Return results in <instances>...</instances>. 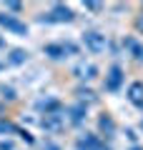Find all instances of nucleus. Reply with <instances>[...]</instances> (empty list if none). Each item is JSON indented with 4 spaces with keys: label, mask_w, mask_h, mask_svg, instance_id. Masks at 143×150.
I'll list each match as a JSON object with an SVG mask.
<instances>
[{
    "label": "nucleus",
    "mask_w": 143,
    "mask_h": 150,
    "mask_svg": "<svg viewBox=\"0 0 143 150\" xmlns=\"http://www.w3.org/2000/svg\"><path fill=\"white\" fill-rule=\"evenodd\" d=\"M83 43H85V48H88L90 53H103V50L108 48L106 35H101V33H95V30L85 33V35H83Z\"/></svg>",
    "instance_id": "1"
},
{
    "label": "nucleus",
    "mask_w": 143,
    "mask_h": 150,
    "mask_svg": "<svg viewBox=\"0 0 143 150\" xmlns=\"http://www.w3.org/2000/svg\"><path fill=\"white\" fill-rule=\"evenodd\" d=\"M75 150H111L101 138H95V135H85L75 143Z\"/></svg>",
    "instance_id": "2"
},
{
    "label": "nucleus",
    "mask_w": 143,
    "mask_h": 150,
    "mask_svg": "<svg viewBox=\"0 0 143 150\" xmlns=\"http://www.w3.org/2000/svg\"><path fill=\"white\" fill-rule=\"evenodd\" d=\"M65 53H70V55H75L78 53V48H75L73 43H58V45H45V55H50V58H63Z\"/></svg>",
    "instance_id": "3"
},
{
    "label": "nucleus",
    "mask_w": 143,
    "mask_h": 150,
    "mask_svg": "<svg viewBox=\"0 0 143 150\" xmlns=\"http://www.w3.org/2000/svg\"><path fill=\"white\" fill-rule=\"evenodd\" d=\"M45 23H70L73 20V13H70V8H65V5H55L53 8V13L48 18H43Z\"/></svg>",
    "instance_id": "4"
},
{
    "label": "nucleus",
    "mask_w": 143,
    "mask_h": 150,
    "mask_svg": "<svg viewBox=\"0 0 143 150\" xmlns=\"http://www.w3.org/2000/svg\"><path fill=\"white\" fill-rule=\"evenodd\" d=\"M121 83H123V70L118 68V65H113L111 73H108V78H106V90L116 93L118 88H121Z\"/></svg>",
    "instance_id": "5"
},
{
    "label": "nucleus",
    "mask_w": 143,
    "mask_h": 150,
    "mask_svg": "<svg viewBox=\"0 0 143 150\" xmlns=\"http://www.w3.org/2000/svg\"><path fill=\"white\" fill-rule=\"evenodd\" d=\"M43 130H48V133H58L60 128H63V115L60 112H53V115H45V118L40 120Z\"/></svg>",
    "instance_id": "6"
},
{
    "label": "nucleus",
    "mask_w": 143,
    "mask_h": 150,
    "mask_svg": "<svg viewBox=\"0 0 143 150\" xmlns=\"http://www.w3.org/2000/svg\"><path fill=\"white\" fill-rule=\"evenodd\" d=\"M0 25L5 28V30H13V33H28V28L23 25L20 20H18V18H13V15H0Z\"/></svg>",
    "instance_id": "7"
},
{
    "label": "nucleus",
    "mask_w": 143,
    "mask_h": 150,
    "mask_svg": "<svg viewBox=\"0 0 143 150\" xmlns=\"http://www.w3.org/2000/svg\"><path fill=\"white\" fill-rule=\"evenodd\" d=\"M128 100H131L133 105L143 108V83H133V85L128 88Z\"/></svg>",
    "instance_id": "8"
},
{
    "label": "nucleus",
    "mask_w": 143,
    "mask_h": 150,
    "mask_svg": "<svg viewBox=\"0 0 143 150\" xmlns=\"http://www.w3.org/2000/svg\"><path fill=\"white\" fill-rule=\"evenodd\" d=\"M123 45H126V48L136 55V60H143V45H138L136 40H131V38H128V40H123Z\"/></svg>",
    "instance_id": "9"
},
{
    "label": "nucleus",
    "mask_w": 143,
    "mask_h": 150,
    "mask_svg": "<svg viewBox=\"0 0 143 150\" xmlns=\"http://www.w3.org/2000/svg\"><path fill=\"white\" fill-rule=\"evenodd\" d=\"M85 118V105H73L70 108V123H80Z\"/></svg>",
    "instance_id": "10"
},
{
    "label": "nucleus",
    "mask_w": 143,
    "mask_h": 150,
    "mask_svg": "<svg viewBox=\"0 0 143 150\" xmlns=\"http://www.w3.org/2000/svg\"><path fill=\"white\" fill-rule=\"evenodd\" d=\"M98 125H101V130H103V133H108V135H113V133H116V123H113V120L108 118V115H103V118L98 120Z\"/></svg>",
    "instance_id": "11"
},
{
    "label": "nucleus",
    "mask_w": 143,
    "mask_h": 150,
    "mask_svg": "<svg viewBox=\"0 0 143 150\" xmlns=\"http://www.w3.org/2000/svg\"><path fill=\"white\" fill-rule=\"evenodd\" d=\"M78 73H83L80 78H95L98 70H95V65H83V68H78Z\"/></svg>",
    "instance_id": "12"
},
{
    "label": "nucleus",
    "mask_w": 143,
    "mask_h": 150,
    "mask_svg": "<svg viewBox=\"0 0 143 150\" xmlns=\"http://www.w3.org/2000/svg\"><path fill=\"white\" fill-rule=\"evenodd\" d=\"M23 60H25V50H13L10 53V63L13 65H20Z\"/></svg>",
    "instance_id": "13"
},
{
    "label": "nucleus",
    "mask_w": 143,
    "mask_h": 150,
    "mask_svg": "<svg viewBox=\"0 0 143 150\" xmlns=\"http://www.w3.org/2000/svg\"><path fill=\"white\" fill-rule=\"evenodd\" d=\"M0 93H3V98H8V100H15V90H13V88L10 85H3V88H0Z\"/></svg>",
    "instance_id": "14"
},
{
    "label": "nucleus",
    "mask_w": 143,
    "mask_h": 150,
    "mask_svg": "<svg viewBox=\"0 0 143 150\" xmlns=\"http://www.w3.org/2000/svg\"><path fill=\"white\" fill-rule=\"evenodd\" d=\"M0 133H18V128H15V125H10V123H3V120H0Z\"/></svg>",
    "instance_id": "15"
},
{
    "label": "nucleus",
    "mask_w": 143,
    "mask_h": 150,
    "mask_svg": "<svg viewBox=\"0 0 143 150\" xmlns=\"http://www.w3.org/2000/svg\"><path fill=\"white\" fill-rule=\"evenodd\" d=\"M78 95L83 98V100H88V103H93V100H95V95H93V90H78Z\"/></svg>",
    "instance_id": "16"
},
{
    "label": "nucleus",
    "mask_w": 143,
    "mask_h": 150,
    "mask_svg": "<svg viewBox=\"0 0 143 150\" xmlns=\"http://www.w3.org/2000/svg\"><path fill=\"white\" fill-rule=\"evenodd\" d=\"M85 8L88 10H101V3H85Z\"/></svg>",
    "instance_id": "17"
},
{
    "label": "nucleus",
    "mask_w": 143,
    "mask_h": 150,
    "mask_svg": "<svg viewBox=\"0 0 143 150\" xmlns=\"http://www.w3.org/2000/svg\"><path fill=\"white\" fill-rule=\"evenodd\" d=\"M0 150H13V143H8V140H5V143H0Z\"/></svg>",
    "instance_id": "18"
},
{
    "label": "nucleus",
    "mask_w": 143,
    "mask_h": 150,
    "mask_svg": "<svg viewBox=\"0 0 143 150\" xmlns=\"http://www.w3.org/2000/svg\"><path fill=\"white\" fill-rule=\"evenodd\" d=\"M43 150H60V148L55 143H45V148H43Z\"/></svg>",
    "instance_id": "19"
},
{
    "label": "nucleus",
    "mask_w": 143,
    "mask_h": 150,
    "mask_svg": "<svg viewBox=\"0 0 143 150\" xmlns=\"http://www.w3.org/2000/svg\"><path fill=\"white\" fill-rule=\"evenodd\" d=\"M136 25H138V30H143V18H138V23H136Z\"/></svg>",
    "instance_id": "20"
},
{
    "label": "nucleus",
    "mask_w": 143,
    "mask_h": 150,
    "mask_svg": "<svg viewBox=\"0 0 143 150\" xmlns=\"http://www.w3.org/2000/svg\"><path fill=\"white\" fill-rule=\"evenodd\" d=\"M133 150H141V148H133Z\"/></svg>",
    "instance_id": "21"
},
{
    "label": "nucleus",
    "mask_w": 143,
    "mask_h": 150,
    "mask_svg": "<svg viewBox=\"0 0 143 150\" xmlns=\"http://www.w3.org/2000/svg\"><path fill=\"white\" fill-rule=\"evenodd\" d=\"M141 128H143V123H141Z\"/></svg>",
    "instance_id": "22"
}]
</instances>
